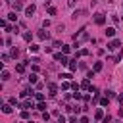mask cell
<instances>
[{
    "mask_svg": "<svg viewBox=\"0 0 123 123\" xmlns=\"http://www.w3.org/2000/svg\"><path fill=\"white\" fill-rule=\"evenodd\" d=\"M8 60H10V56H8V54H2V62H4V63H6V62H8Z\"/></svg>",
    "mask_w": 123,
    "mask_h": 123,
    "instance_id": "d590c367",
    "label": "cell"
},
{
    "mask_svg": "<svg viewBox=\"0 0 123 123\" xmlns=\"http://www.w3.org/2000/svg\"><path fill=\"white\" fill-rule=\"evenodd\" d=\"M69 50H71V48H69L67 44H62V52H63V54H69Z\"/></svg>",
    "mask_w": 123,
    "mask_h": 123,
    "instance_id": "603a6c76",
    "label": "cell"
},
{
    "mask_svg": "<svg viewBox=\"0 0 123 123\" xmlns=\"http://www.w3.org/2000/svg\"><path fill=\"white\" fill-rule=\"evenodd\" d=\"M23 40L31 42V40H33V35H31V33H23Z\"/></svg>",
    "mask_w": 123,
    "mask_h": 123,
    "instance_id": "4fadbf2b",
    "label": "cell"
},
{
    "mask_svg": "<svg viewBox=\"0 0 123 123\" xmlns=\"http://www.w3.org/2000/svg\"><path fill=\"white\" fill-rule=\"evenodd\" d=\"M65 121H67V119H65L63 115H60V117H58V123H65Z\"/></svg>",
    "mask_w": 123,
    "mask_h": 123,
    "instance_id": "8d00e7d4",
    "label": "cell"
},
{
    "mask_svg": "<svg viewBox=\"0 0 123 123\" xmlns=\"http://www.w3.org/2000/svg\"><path fill=\"white\" fill-rule=\"evenodd\" d=\"M35 98H37L38 102H42V100H44V94H42V92H35Z\"/></svg>",
    "mask_w": 123,
    "mask_h": 123,
    "instance_id": "ffe728a7",
    "label": "cell"
},
{
    "mask_svg": "<svg viewBox=\"0 0 123 123\" xmlns=\"http://www.w3.org/2000/svg\"><path fill=\"white\" fill-rule=\"evenodd\" d=\"M29 83H31V85H35V83H37V75H35V73H31V75H29Z\"/></svg>",
    "mask_w": 123,
    "mask_h": 123,
    "instance_id": "ac0fdd59",
    "label": "cell"
},
{
    "mask_svg": "<svg viewBox=\"0 0 123 123\" xmlns=\"http://www.w3.org/2000/svg\"><path fill=\"white\" fill-rule=\"evenodd\" d=\"M81 86H83V88H90V79L86 77V79H85V81L81 83Z\"/></svg>",
    "mask_w": 123,
    "mask_h": 123,
    "instance_id": "7c38bea8",
    "label": "cell"
},
{
    "mask_svg": "<svg viewBox=\"0 0 123 123\" xmlns=\"http://www.w3.org/2000/svg\"><path fill=\"white\" fill-rule=\"evenodd\" d=\"M71 88H73L75 92H79V88H81V85H79V83H73V85H71Z\"/></svg>",
    "mask_w": 123,
    "mask_h": 123,
    "instance_id": "484cf974",
    "label": "cell"
},
{
    "mask_svg": "<svg viewBox=\"0 0 123 123\" xmlns=\"http://www.w3.org/2000/svg\"><path fill=\"white\" fill-rule=\"evenodd\" d=\"M8 19H10V21H17V15H15V12H12V13L8 15Z\"/></svg>",
    "mask_w": 123,
    "mask_h": 123,
    "instance_id": "7402d4cb",
    "label": "cell"
},
{
    "mask_svg": "<svg viewBox=\"0 0 123 123\" xmlns=\"http://www.w3.org/2000/svg\"><path fill=\"white\" fill-rule=\"evenodd\" d=\"M108 104H110V98H108V96H104V98L100 100V106H108Z\"/></svg>",
    "mask_w": 123,
    "mask_h": 123,
    "instance_id": "44dd1931",
    "label": "cell"
},
{
    "mask_svg": "<svg viewBox=\"0 0 123 123\" xmlns=\"http://www.w3.org/2000/svg\"><path fill=\"white\" fill-rule=\"evenodd\" d=\"M119 46H121V40H117V38H113V40L108 42V50H117Z\"/></svg>",
    "mask_w": 123,
    "mask_h": 123,
    "instance_id": "7a4b0ae2",
    "label": "cell"
},
{
    "mask_svg": "<svg viewBox=\"0 0 123 123\" xmlns=\"http://www.w3.org/2000/svg\"><path fill=\"white\" fill-rule=\"evenodd\" d=\"M42 119L48 121V119H50V113H48V111H42Z\"/></svg>",
    "mask_w": 123,
    "mask_h": 123,
    "instance_id": "4dcf8cb0",
    "label": "cell"
},
{
    "mask_svg": "<svg viewBox=\"0 0 123 123\" xmlns=\"http://www.w3.org/2000/svg\"><path fill=\"white\" fill-rule=\"evenodd\" d=\"M21 8H23L21 2H13V12H17V10H21Z\"/></svg>",
    "mask_w": 123,
    "mask_h": 123,
    "instance_id": "9a60e30c",
    "label": "cell"
},
{
    "mask_svg": "<svg viewBox=\"0 0 123 123\" xmlns=\"http://www.w3.org/2000/svg\"><path fill=\"white\" fill-rule=\"evenodd\" d=\"M94 117H96V121H100V119H104V110H102V108H98V110L94 111Z\"/></svg>",
    "mask_w": 123,
    "mask_h": 123,
    "instance_id": "5b68a950",
    "label": "cell"
},
{
    "mask_svg": "<svg viewBox=\"0 0 123 123\" xmlns=\"http://www.w3.org/2000/svg\"><path fill=\"white\" fill-rule=\"evenodd\" d=\"M2 111H4V113H12V104H10V102L4 104V106H2Z\"/></svg>",
    "mask_w": 123,
    "mask_h": 123,
    "instance_id": "30bf717a",
    "label": "cell"
},
{
    "mask_svg": "<svg viewBox=\"0 0 123 123\" xmlns=\"http://www.w3.org/2000/svg\"><path fill=\"white\" fill-rule=\"evenodd\" d=\"M94 23H96V25H104V23H106V15H104V13H96V15H94Z\"/></svg>",
    "mask_w": 123,
    "mask_h": 123,
    "instance_id": "3957f363",
    "label": "cell"
},
{
    "mask_svg": "<svg viewBox=\"0 0 123 123\" xmlns=\"http://www.w3.org/2000/svg\"><path fill=\"white\" fill-rule=\"evenodd\" d=\"M8 79H10V71L4 69V71H2V81H8Z\"/></svg>",
    "mask_w": 123,
    "mask_h": 123,
    "instance_id": "e0dca14e",
    "label": "cell"
},
{
    "mask_svg": "<svg viewBox=\"0 0 123 123\" xmlns=\"http://www.w3.org/2000/svg\"><path fill=\"white\" fill-rule=\"evenodd\" d=\"M29 123H33V121H29Z\"/></svg>",
    "mask_w": 123,
    "mask_h": 123,
    "instance_id": "ab89813d",
    "label": "cell"
},
{
    "mask_svg": "<svg viewBox=\"0 0 123 123\" xmlns=\"http://www.w3.org/2000/svg\"><path fill=\"white\" fill-rule=\"evenodd\" d=\"M48 15H56V8H54V6L48 8Z\"/></svg>",
    "mask_w": 123,
    "mask_h": 123,
    "instance_id": "cb8c5ba5",
    "label": "cell"
},
{
    "mask_svg": "<svg viewBox=\"0 0 123 123\" xmlns=\"http://www.w3.org/2000/svg\"><path fill=\"white\" fill-rule=\"evenodd\" d=\"M92 71H96V73H98V71H102V62H96V63H94V67H92Z\"/></svg>",
    "mask_w": 123,
    "mask_h": 123,
    "instance_id": "8fae6325",
    "label": "cell"
},
{
    "mask_svg": "<svg viewBox=\"0 0 123 123\" xmlns=\"http://www.w3.org/2000/svg\"><path fill=\"white\" fill-rule=\"evenodd\" d=\"M12 56L17 58V56H19V50H17V48H12Z\"/></svg>",
    "mask_w": 123,
    "mask_h": 123,
    "instance_id": "83f0119b",
    "label": "cell"
},
{
    "mask_svg": "<svg viewBox=\"0 0 123 123\" xmlns=\"http://www.w3.org/2000/svg\"><path fill=\"white\" fill-rule=\"evenodd\" d=\"M37 110H40V111H46V104H44V102H38V104H37Z\"/></svg>",
    "mask_w": 123,
    "mask_h": 123,
    "instance_id": "5bb4252c",
    "label": "cell"
},
{
    "mask_svg": "<svg viewBox=\"0 0 123 123\" xmlns=\"http://www.w3.org/2000/svg\"><path fill=\"white\" fill-rule=\"evenodd\" d=\"M60 77H62V79H71V73H62Z\"/></svg>",
    "mask_w": 123,
    "mask_h": 123,
    "instance_id": "1f68e13d",
    "label": "cell"
},
{
    "mask_svg": "<svg viewBox=\"0 0 123 123\" xmlns=\"http://www.w3.org/2000/svg\"><path fill=\"white\" fill-rule=\"evenodd\" d=\"M79 123H88V117H86V115H83V117L79 119Z\"/></svg>",
    "mask_w": 123,
    "mask_h": 123,
    "instance_id": "e575fe53",
    "label": "cell"
},
{
    "mask_svg": "<svg viewBox=\"0 0 123 123\" xmlns=\"http://www.w3.org/2000/svg\"><path fill=\"white\" fill-rule=\"evenodd\" d=\"M69 86H71V85H69V83H67V81H63V83H62V88H63V90H67V88H69Z\"/></svg>",
    "mask_w": 123,
    "mask_h": 123,
    "instance_id": "f546056e",
    "label": "cell"
},
{
    "mask_svg": "<svg viewBox=\"0 0 123 123\" xmlns=\"http://www.w3.org/2000/svg\"><path fill=\"white\" fill-rule=\"evenodd\" d=\"M37 37H38L40 40H46V38H48V31H38V33H37Z\"/></svg>",
    "mask_w": 123,
    "mask_h": 123,
    "instance_id": "ba28073f",
    "label": "cell"
},
{
    "mask_svg": "<svg viewBox=\"0 0 123 123\" xmlns=\"http://www.w3.org/2000/svg\"><path fill=\"white\" fill-rule=\"evenodd\" d=\"M29 52H33V54L38 52V44H31V46H29Z\"/></svg>",
    "mask_w": 123,
    "mask_h": 123,
    "instance_id": "2e32d148",
    "label": "cell"
},
{
    "mask_svg": "<svg viewBox=\"0 0 123 123\" xmlns=\"http://www.w3.org/2000/svg\"><path fill=\"white\" fill-rule=\"evenodd\" d=\"M67 4H69V6H75V0H69Z\"/></svg>",
    "mask_w": 123,
    "mask_h": 123,
    "instance_id": "f35d334b",
    "label": "cell"
},
{
    "mask_svg": "<svg viewBox=\"0 0 123 123\" xmlns=\"http://www.w3.org/2000/svg\"><path fill=\"white\" fill-rule=\"evenodd\" d=\"M117 100H119V102H121V104H123V92H121V94H119V96H117Z\"/></svg>",
    "mask_w": 123,
    "mask_h": 123,
    "instance_id": "74e56055",
    "label": "cell"
},
{
    "mask_svg": "<svg viewBox=\"0 0 123 123\" xmlns=\"http://www.w3.org/2000/svg\"><path fill=\"white\" fill-rule=\"evenodd\" d=\"M104 33H106V37H110V38H111V37H115V27H108Z\"/></svg>",
    "mask_w": 123,
    "mask_h": 123,
    "instance_id": "8992f818",
    "label": "cell"
},
{
    "mask_svg": "<svg viewBox=\"0 0 123 123\" xmlns=\"http://www.w3.org/2000/svg\"><path fill=\"white\" fill-rule=\"evenodd\" d=\"M21 108H23V110H31V108H35V104H33L31 100H25V102L21 104Z\"/></svg>",
    "mask_w": 123,
    "mask_h": 123,
    "instance_id": "52a82bcc",
    "label": "cell"
},
{
    "mask_svg": "<svg viewBox=\"0 0 123 123\" xmlns=\"http://www.w3.org/2000/svg\"><path fill=\"white\" fill-rule=\"evenodd\" d=\"M69 69L75 71V69H77V63H75V62H69Z\"/></svg>",
    "mask_w": 123,
    "mask_h": 123,
    "instance_id": "f1b7e54d",
    "label": "cell"
},
{
    "mask_svg": "<svg viewBox=\"0 0 123 123\" xmlns=\"http://www.w3.org/2000/svg\"><path fill=\"white\" fill-rule=\"evenodd\" d=\"M54 60L60 62L62 65H67V63H69V60H67V56H65L63 52H56V54H54Z\"/></svg>",
    "mask_w": 123,
    "mask_h": 123,
    "instance_id": "6da1fadb",
    "label": "cell"
},
{
    "mask_svg": "<svg viewBox=\"0 0 123 123\" xmlns=\"http://www.w3.org/2000/svg\"><path fill=\"white\" fill-rule=\"evenodd\" d=\"M48 88H50V94H52V96H54V94L58 92V86H56V85H50Z\"/></svg>",
    "mask_w": 123,
    "mask_h": 123,
    "instance_id": "d6986e66",
    "label": "cell"
},
{
    "mask_svg": "<svg viewBox=\"0 0 123 123\" xmlns=\"http://www.w3.org/2000/svg\"><path fill=\"white\" fill-rule=\"evenodd\" d=\"M106 96H108V98H113L115 94H113V90H106Z\"/></svg>",
    "mask_w": 123,
    "mask_h": 123,
    "instance_id": "d6a6232c",
    "label": "cell"
},
{
    "mask_svg": "<svg viewBox=\"0 0 123 123\" xmlns=\"http://www.w3.org/2000/svg\"><path fill=\"white\" fill-rule=\"evenodd\" d=\"M21 119H29V111H27V110L21 111Z\"/></svg>",
    "mask_w": 123,
    "mask_h": 123,
    "instance_id": "4316f807",
    "label": "cell"
},
{
    "mask_svg": "<svg viewBox=\"0 0 123 123\" xmlns=\"http://www.w3.org/2000/svg\"><path fill=\"white\" fill-rule=\"evenodd\" d=\"M35 10H37V6H35V4H29V6H25V15H27V17H31V15L35 13Z\"/></svg>",
    "mask_w": 123,
    "mask_h": 123,
    "instance_id": "277c9868",
    "label": "cell"
},
{
    "mask_svg": "<svg viewBox=\"0 0 123 123\" xmlns=\"http://www.w3.org/2000/svg\"><path fill=\"white\" fill-rule=\"evenodd\" d=\"M25 65H27V62H25V63H17V65H15V71H17V73H23V71H25Z\"/></svg>",
    "mask_w": 123,
    "mask_h": 123,
    "instance_id": "9c48e42d",
    "label": "cell"
},
{
    "mask_svg": "<svg viewBox=\"0 0 123 123\" xmlns=\"http://www.w3.org/2000/svg\"><path fill=\"white\" fill-rule=\"evenodd\" d=\"M79 56H88V50H86V48H81V50H79Z\"/></svg>",
    "mask_w": 123,
    "mask_h": 123,
    "instance_id": "d4e9b609",
    "label": "cell"
},
{
    "mask_svg": "<svg viewBox=\"0 0 123 123\" xmlns=\"http://www.w3.org/2000/svg\"><path fill=\"white\" fill-rule=\"evenodd\" d=\"M102 121H104V123H110V121H111V115H104V119H102Z\"/></svg>",
    "mask_w": 123,
    "mask_h": 123,
    "instance_id": "836d02e7",
    "label": "cell"
}]
</instances>
